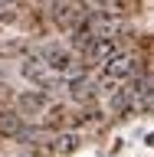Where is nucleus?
I'll use <instances>...</instances> for the list:
<instances>
[{"instance_id": "9d476101", "label": "nucleus", "mask_w": 154, "mask_h": 157, "mask_svg": "<svg viewBox=\"0 0 154 157\" xmlns=\"http://www.w3.org/2000/svg\"><path fill=\"white\" fill-rule=\"evenodd\" d=\"M79 147V134H59L56 137V151L59 154H69V151H76Z\"/></svg>"}, {"instance_id": "0eeeda50", "label": "nucleus", "mask_w": 154, "mask_h": 157, "mask_svg": "<svg viewBox=\"0 0 154 157\" xmlns=\"http://www.w3.org/2000/svg\"><path fill=\"white\" fill-rule=\"evenodd\" d=\"M66 88H69V95L76 98V101H85V98H92V92H95V82L89 75H82V72H72V75L66 78Z\"/></svg>"}, {"instance_id": "f03ea898", "label": "nucleus", "mask_w": 154, "mask_h": 157, "mask_svg": "<svg viewBox=\"0 0 154 157\" xmlns=\"http://www.w3.org/2000/svg\"><path fill=\"white\" fill-rule=\"evenodd\" d=\"M135 69H138V56L135 52H115V56L102 66V82H108V85L128 82V78L135 75Z\"/></svg>"}, {"instance_id": "1a4fd4ad", "label": "nucleus", "mask_w": 154, "mask_h": 157, "mask_svg": "<svg viewBox=\"0 0 154 157\" xmlns=\"http://www.w3.org/2000/svg\"><path fill=\"white\" fill-rule=\"evenodd\" d=\"M20 108H23V111H43V108H46V98L39 95V92H30V95L20 98Z\"/></svg>"}, {"instance_id": "39448f33", "label": "nucleus", "mask_w": 154, "mask_h": 157, "mask_svg": "<svg viewBox=\"0 0 154 157\" xmlns=\"http://www.w3.org/2000/svg\"><path fill=\"white\" fill-rule=\"evenodd\" d=\"M43 59L56 69L59 75H66V78L72 75V52H69L66 46H46L43 49Z\"/></svg>"}, {"instance_id": "7ed1b4c3", "label": "nucleus", "mask_w": 154, "mask_h": 157, "mask_svg": "<svg viewBox=\"0 0 154 157\" xmlns=\"http://www.w3.org/2000/svg\"><path fill=\"white\" fill-rule=\"evenodd\" d=\"M85 17L89 13H85V7H82L79 0H53V20H56V26L72 33Z\"/></svg>"}, {"instance_id": "423d86ee", "label": "nucleus", "mask_w": 154, "mask_h": 157, "mask_svg": "<svg viewBox=\"0 0 154 157\" xmlns=\"http://www.w3.org/2000/svg\"><path fill=\"white\" fill-rule=\"evenodd\" d=\"M115 52H118V39H95V43L85 49V59L95 62V66H105Z\"/></svg>"}, {"instance_id": "20e7f679", "label": "nucleus", "mask_w": 154, "mask_h": 157, "mask_svg": "<svg viewBox=\"0 0 154 157\" xmlns=\"http://www.w3.org/2000/svg\"><path fill=\"white\" fill-rule=\"evenodd\" d=\"M89 26H92V36L95 39H118L121 33H125V23H121L112 10L92 13V17H89Z\"/></svg>"}, {"instance_id": "f257e3e1", "label": "nucleus", "mask_w": 154, "mask_h": 157, "mask_svg": "<svg viewBox=\"0 0 154 157\" xmlns=\"http://www.w3.org/2000/svg\"><path fill=\"white\" fill-rule=\"evenodd\" d=\"M20 72H23V78H26V82H33V85H39V88H53V85H59V82H62V75H59L56 69L43 59V52H39V56L23 59Z\"/></svg>"}, {"instance_id": "6e6552de", "label": "nucleus", "mask_w": 154, "mask_h": 157, "mask_svg": "<svg viewBox=\"0 0 154 157\" xmlns=\"http://www.w3.org/2000/svg\"><path fill=\"white\" fill-rule=\"evenodd\" d=\"M23 118H20V111H0V134L3 137H20L23 134Z\"/></svg>"}]
</instances>
